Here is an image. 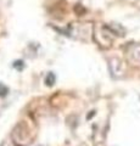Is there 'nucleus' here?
<instances>
[{"label":"nucleus","mask_w":140,"mask_h":146,"mask_svg":"<svg viewBox=\"0 0 140 146\" xmlns=\"http://www.w3.org/2000/svg\"><path fill=\"white\" fill-rule=\"evenodd\" d=\"M110 71L115 78H119L123 76V65L119 60L117 58H112L110 60Z\"/></svg>","instance_id":"f257e3e1"},{"label":"nucleus","mask_w":140,"mask_h":146,"mask_svg":"<svg viewBox=\"0 0 140 146\" xmlns=\"http://www.w3.org/2000/svg\"><path fill=\"white\" fill-rule=\"evenodd\" d=\"M128 54L134 61L140 62V44L130 45L129 49H128Z\"/></svg>","instance_id":"f03ea898"},{"label":"nucleus","mask_w":140,"mask_h":146,"mask_svg":"<svg viewBox=\"0 0 140 146\" xmlns=\"http://www.w3.org/2000/svg\"><path fill=\"white\" fill-rule=\"evenodd\" d=\"M45 82H46L49 85H51V84L54 83V74H52V73H50V74H49V77H48L46 79H45Z\"/></svg>","instance_id":"7ed1b4c3"}]
</instances>
